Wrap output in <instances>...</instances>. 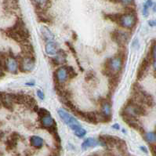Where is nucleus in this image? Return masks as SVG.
<instances>
[{
    "mask_svg": "<svg viewBox=\"0 0 156 156\" xmlns=\"http://www.w3.org/2000/svg\"><path fill=\"white\" fill-rule=\"evenodd\" d=\"M57 114L59 115L60 119L62 120V122L64 124H66L67 125H68L69 128H71L73 131L76 130L79 127H82L77 119H75L74 116H72L71 114L68 113L66 111H64V109H58Z\"/></svg>",
    "mask_w": 156,
    "mask_h": 156,
    "instance_id": "obj_1",
    "label": "nucleus"
},
{
    "mask_svg": "<svg viewBox=\"0 0 156 156\" xmlns=\"http://www.w3.org/2000/svg\"><path fill=\"white\" fill-rule=\"evenodd\" d=\"M137 19L135 13H125L123 14H120L119 21L117 24L119 26L122 27L123 28L125 29H132L133 28L136 24Z\"/></svg>",
    "mask_w": 156,
    "mask_h": 156,
    "instance_id": "obj_2",
    "label": "nucleus"
},
{
    "mask_svg": "<svg viewBox=\"0 0 156 156\" xmlns=\"http://www.w3.org/2000/svg\"><path fill=\"white\" fill-rule=\"evenodd\" d=\"M53 79L56 82V86H62L68 80H70L67 66H61L57 68L53 73Z\"/></svg>",
    "mask_w": 156,
    "mask_h": 156,
    "instance_id": "obj_3",
    "label": "nucleus"
},
{
    "mask_svg": "<svg viewBox=\"0 0 156 156\" xmlns=\"http://www.w3.org/2000/svg\"><path fill=\"white\" fill-rule=\"evenodd\" d=\"M39 122L41 127L49 131L50 134H53L57 132V123L53 117L51 116L50 113L46 114L44 116L40 117Z\"/></svg>",
    "mask_w": 156,
    "mask_h": 156,
    "instance_id": "obj_4",
    "label": "nucleus"
},
{
    "mask_svg": "<svg viewBox=\"0 0 156 156\" xmlns=\"http://www.w3.org/2000/svg\"><path fill=\"white\" fill-rule=\"evenodd\" d=\"M35 67V60L33 56H24L19 61V70L22 72H31Z\"/></svg>",
    "mask_w": 156,
    "mask_h": 156,
    "instance_id": "obj_5",
    "label": "nucleus"
},
{
    "mask_svg": "<svg viewBox=\"0 0 156 156\" xmlns=\"http://www.w3.org/2000/svg\"><path fill=\"white\" fill-rule=\"evenodd\" d=\"M112 39L114 42H116L119 46H123L125 42H127L128 39H129V35L125 31L114 30V31L112 32Z\"/></svg>",
    "mask_w": 156,
    "mask_h": 156,
    "instance_id": "obj_6",
    "label": "nucleus"
},
{
    "mask_svg": "<svg viewBox=\"0 0 156 156\" xmlns=\"http://www.w3.org/2000/svg\"><path fill=\"white\" fill-rule=\"evenodd\" d=\"M67 53L63 50H59L57 54L51 58V63L53 65H64L67 63Z\"/></svg>",
    "mask_w": 156,
    "mask_h": 156,
    "instance_id": "obj_7",
    "label": "nucleus"
},
{
    "mask_svg": "<svg viewBox=\"0 0 156 156\" xmlns=\"http://www.w3.org/2000/svg\"><path fill=\"white\" fill-rule=\"evenodd\" d=\"M7 70L12 74H17L19 71V61L13 56H9L7 61Z\"/></svg>",
    "mask_w": 156,
    "mask_h": 156,
    "instance_id": "obj_8",
    "label": "nucleus"
},
{
    "mask_svg": "<svg viewBox=\"0 0 156 156\" xmlns=\"http://www.w3.org/2000/svg\"><path fill=\"white\" fill-rule=\"evenodd\" d=\"M58 44L55 41H52V42H47L45 46V51L46 53L49 56H52L54 57L57 54L58 52Z\"/></svg>",
    "mask_w": 156,
    "mask_h": 156,
    "instance_id": "obj_9",
    "label": "nucleus"
},
{
    "mask_svg": "<svg viewBox=\"0 0 156 156\" xmlns=\"http://www.w3.org/2000/svg\"><path fill=\"white\" fill-rule=\"evenodd\" d=\"M38 11H46L51 4V0H31Z\"/></svg>",
    "mask_w": 156,
    "mask_h": 156,
    "instance_id": "obj_10",
    "label": "nucleus"
},
{
    "mask_svg": "<svg viewBox=\"0 0 156 156\" xmlns=\"http://www.w3.org/2000/svg\"><path fill=\"white\" fill-rule=\"evenodd\" d=\"M40 31H41V34H42L43 39L46 42L55 41V35L51 31V30L48 27L42 26L40 28Z\"/></svg>",
    "mask_w": 156,
    "mask_h": 156,
    "instance_id": "obj_11",
    "label": "nucleus"
},
{
    "mask_svg": "<svg viewBox=\"0 0 156 156\" xmlns=\"http://www.w3.org/2000/svg\"><path fill=\"white\" fill-rule=\"evenodd\" d=\"M150 65V59L148 58H144L143 61L141 62V65L139 67L138 71H137V79H142L144 76L145 73L147 71V68H149Z\"/></svg>",
    "mask_w": 156,
    "mask_h": 156,
    "instance_id": "obj_12",
    "label": "nucleus"
},
{
    "mask_svg": "<svg viewBox=\"0 0 156 156\" xmlns=\"http://www.w3.org/2000/svg\"><path fill=\"white\" fill-rule=\"evenodd\" d=\"M100 112L102 114H105L107 116L112 117V104H111L109 100H103L101 101V111Z\"/></svg>",
    "mask_w": 156,
    "mask_h": 156,
    "instance_id": "obj_13",
    "label": "nucleus"
},
{
    "mask_svg": "<svg viewBox=\"0 0 156 156\" xmlns=\"http://www.w3.org/2000/svg\"><path fill=\"white\" fill-rule=\"evenodd\" d=\"M97 145H101L99 140L92 138V137H88L82 144V150H86L90 148V147H96Z\"/></svg>",
    "mask_w": 156,
    "mask_h": 156,
    "instance_id": "obj_14",
    "label": "nucleus"
},
{
    "mask_svg": "<svg viewBox=\"0 0 156 156\" xmlns=\"http://www.w3.org/2000/svg\"><path fill=\"white\" fill-rule=\"evenodd\" d=\"M29 141H30V144H31V147H35L36 149H39L41 147H42L43 144H44V140L40 137L39 136H31L29 139Z\"/></svg>",
    "mask_w": 156,
    "mask_h": 156,
    "instance_id": "obj_15",
    "label": "nucleus"
},
{
    "mask_svg": "<svg viewBox=\"0 0 156 156\" xmlns=\"http://www.w3.org/2000/svg\"><path fill=\"white\" fill-rule=\"evenodd\" d=\"M144 139L147 143L153 144L156 142V135L155 132H148L144 133Z\"/></svg>",
    "mask_w": 156,
    "mask_h": 156,
    "instance_id": "obj_16",
    "label": "nucleus"
},
{
    "mask_svg": "<svg viewBox=\"0 0 156 156\" xmlns=\"http://www.w3.org/2000/svg\"><path fill=\"white\" fill-rule=\"evenodd\" d=\"M7 149L8 151H11V150L14 149L16 147H17V141H16L14 139L9 137L8 140L7 141Z\"/></svg>",
    "mask_w": 156,
    "mask_h": 156,
    "instance_id": "obj_17",
    "label": "nucleus"
},
{
    "mask_svg": "<svg viewBox=\"0 0 156 156\" xmlns=\"http://www.w3.org/2000/svg\"><path fill=\"white\" fill-rule=\"evenodd\" d=\"M74 133L79 138H82V137L86 136V130H84L82 127H79V129H77V130L74 131Z\"/></svg>",
    "mask_w": 156,
    "mask_h": 156,
    "instance_id": "obj_18",
    "label": "nucleus"
},
{
    "mask_svg": "<svg viewBox=\"0 0 156 156\" xmlns=\"http://www.w3.org/2000/svg\"><path fill=\"white\" fill-rule=\"evenodd\" d=\"M117 3H121L125 7L132 6L134 3V0H116Z\"/></svg>",
    "mask_w": 156,
    "mask_h": 156,
    "instance_id": "obj_19",
    "label": "nucleus"
},
{
    "mask_svg": "<svg viewBox=\"0 0 156 156\" xmlns=\"http://www.w3.org/2000/svg\"><path fill=\"white\" fill-rule=\"evenodd\" d=\"M37 113H38V115H39V118H40V117L44 116L46 114H50V112H49L48 110H46V108H39Z\"/></svg>",
    "mask_w": 156,
    "mask_h": 156,
    "instance_id": "obj_20",
    "label": "nucleus"
},
{
    "mask_svg": "<svg viewBox=\"0 0 156 156\" xmlns=\"http://www.w3.org/2000/svg\"><path fill=\"white\" fill-rule=\"evenodd\" d=\"M66 45L68 47V49L70 50L71 52L72 53V54H74V56H75V57H76V51H75V49L74 48V46H73V45L71 43V42H66Z\"/></svg>",
    "mask_w": 156,
    "mask_h": 156,
    "instance_id": "obj_21",
    "label": "nucleus"
},
{
    "mask_svg": "<svg viewBox=\"0 0 156 156\" xmlns=\"http://www.w3.org/2000/svg\"><path fill=\"white\" fill-rule=\"evenodd\" d=\"M93 78H94V74H93V71H89V72H87V74H86L85 79H86L87 82H90L91 81V80H93Z\"/></svg>",
    "mask_w": 156,
    "mask_h": 156,
    "instance_id": "obj_22",
    "label": "nucleus"
},
{
    "mask_svg": "<svg viewBox=\"0 0 156 156\" xmlns=\"http://www.w3.org/2000/svg\"><path fill=\"white\" fill-rule=\"evenodd\" d=\"M36 94H37V97L39 98L41 101H43L45 99V93H43V91L41 90H38L37 92H36Z\"/></svg>",
    "mask_w": 156,
    "mask_h": 156,
    "instance_id": "obj_23",
    "label": "nucleus"
},
{
    "mask_svg": "<svg viewBox=\"0 0 156 156\" xmlns=\"http://www.w3.org/2000/svg\"><path fill=\"white\" fill-rule=\"evenodd\" d=\"M151 54H152V57L156 60V44H153L152 46Z\"/></svg>",
    "mask_w": 156,
    "mask_h": 156,
    "instance_id": "obj_24",
    "label": "nucleus"
},
{
    "mask_svg": "<svg viewBox=\"0 0 156 156\" xmlns=\"http://www.w3.org/2000/svg\"><path fill=\"white\" fill-rule=\"evenodd\" d=\"M150 149H151V152H152L153 156H156V145L155 144H151L150 145Z\"/></svg>",
    "mask_w": 156,
    "mask_h": 156,
    "instance_id": "obj_25",
    "label": "nucleus"
},
{
    "mask_svg": "<svg viewBox=\"0 0 156 156\" xmlns=\"http://www.w3.org/2000/svg\"><path fill=\"white\" fill-rule=\"evenodd\" d=\"M148 9H149V8L148 7H147L145 5H144V8H143V15L145 17H147V16H148V14H149V12H148Z\"/></svg>",
    "mask_w": 156,
    "mask_h": 156,
    "instance_id": "obj_26",
    "label": "nucleus"
},
{
    "mask_svg": "<svg viewBox=\"0 0 156 156\" xmlns=\"http://www.w3.org/2000/svg\"><path fill=\"white\" fill-rule=\"evenodd\" d=\"M144 5H145L146 7H148V8H150V7H152V6H153V2H152V0H147V1L145 2V3Z\"/></svg>",
    "mask_w": 156,
    "mask_h": 156,
    "instance_id": "obj_27",
    "label": "nucleus"
},
{
    "mask_svg": "<svg viewBox=\"0 0 156 156\" xmlns=\"http://www.w3.org/2000/svg\"><path fill=\"white\" fill-rule=\"evenodd\" d=\"M148 24L151 27H156V20H151L148 21Z\"/></svg>",
    "mask_w": 156,
    "mask_h": 156,
    "instance_id": "obj_28",
    "label": "nucleus"
},
{
    "mask_svg": "<svg viewBox=\"0 0 156 156\" xmlns=\"http://www.w3.org/2000/svg\"><path fill=\"white\" fill-rule=\"evenodd\" d=\"M112 128L114 129V130H119V129H120V125H119V124H118V123H115V124H114V125H112Z\"/></svg>",
    "mask_w": 156,
    "mask_h": 156,
    "instance_id": "obj_29",
    "label": "nucleus"
},
{
    "mask_svg": "<svg viewBox=\"0 0 156 156\" xmlns=\"http://www.w3.org/2000/svg\"><path fill=\"white\" fill-rule=\"evenodd\" d=\"M35 82L34 81H31V82H26V86H35Z\"/></svg>",
    "mask_w": 156,
    "mask_h": 156,
    "instance_id": "obj_30",
    "label": "nucleus"
},
{
    "mask_svg": "<svg viewBox=\"0 0 156 156\" xmlns=\"http://www.w3.org/2000/svg\"><path fill=\"white\" fill-rule=\"evenodd\" d=\"M141 149L142 150V151H144V152L145 153H147V148H146V147H141Z\"/></svg>",
    "mask_w": 156,
    "mask_h": 156,
    "instance_id": "obj_31",
    "label": "nucleus"
},
{
    "mask_svg": "<svg viewBox=\"0 0 156 156\" xmlns=\"http://www.w3.org/2000/svg\"><path fill=\"white\" fill-rule=\"evenodd\" d=\"M153 68H154L155 71H156V61L154 62V63H153Z\"/></svg>",
    "mask_w": 156,
    "mask_h": 156,
    "instance_id": "obj_32",
    "label": "nucleus"
},
{
    "mask_svg": "<svg viewBox=\"0 0 156 156\" xmlns=\"http://www.w3.org/2000/svg\"><path fill=\"white\" fill-rule=\"evenodd\" d=\"M153 11L156 12V2H155V3L154 7H153Z\"/></svg>",
    "mask_w": 156,
    "mask_h": 156,
    "instance_id": "obj_33",
    "label": "nucleus"
},
{
    "mask_svg": "<svg viewBox=\"0 0 156 156\" xmlns=\"http://www.w3.org/2000/svg\"><path fill=\"white\" fill-rule=\"evenodd\" d=\"M3 135H4V133H3L1 132V131H0V139L2 138V136H3Z\"/></svg>",
    "mask_w": 156,
    "mask_h": 156,
    "instance_id": "obj_34",
    "label": "nucleus"
},
{
    "mask_svg": "<svg viewBox=\"0 0 156 156\" xmlns=\"http://www.w3.org/2000/svg\"><path fill=\"white\" fill-rule=\"evenodd\" d=\"M49 156H58V155H57V154H54V153H53V154L50 155H49Z\"/></svg>",
    "mask_w": 156,
    "mask_h": 156,
    "instance_id": "obj_35",
    "label": "nucleus"
},
{
    "mask_svg": "<svg viewBox=\"0 0 156 156\" xmlns=\"http://www.w3.org/2000/svg\"><path fill=\"white\" fill-rule=\"evenodd\" d=\"M17 156H21V155H17Z\"/></svg>",
    "mask_w": 156,
    "mask_h": 156,
    "instance_id": "obj_36",
    "label": "nucleus"
},
{
    "mask_svg": "<svg viewBox=\"0 0 156 156\" xmlns=\"http://www.w3.org/2000/svg\"><path fill=\"white\" fill-rule=\"evenodd\" d=\"M155 135H156V131H155Z\"/></svg>",
    "mask_w": 156,
    "mask_h": 156,
    "instance_id": "obj_37",
    "label": "nucleus"
}]
</instances>
